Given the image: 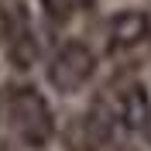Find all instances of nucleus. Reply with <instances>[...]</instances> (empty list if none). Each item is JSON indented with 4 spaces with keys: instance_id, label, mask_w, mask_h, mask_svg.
<instances>
[{
    "instance_id": "5",
    "label": "nucleus",
    "mask_w": 151,
    "mask_h": 151,
    "mask_svg": "<svg viewBox=\"0 0 151 151\" xmlns=\"http://www.w3.org/2000/svg\"><path fill=\"white\" fill-rule=\"evenodd\" d=\"M41 7H45V14L52 21H65V17H72V10L79 7V0H41Z\"/></svg>"
},
{
    "instance_id": "3",
    "label": "nucleus",
    "mask_w": 151,
    "mask_h": 151,
    "mask_svg": "<svg viewBox=\"0 0 151 151\" xmlns=\"http://www.w3.org/2000/svg\"><path fill=\"white\" fill-rule=\"evenodd\" d=\"M4 45H7V58L17 69H28L38 58V45H35V31L28 24L24 7H14L10 14H4Z\"/></svg>"
},
{
    "instance_id": "2",
    "label": "nucleus",
    "mask_w": 151,
    "mask_h": 151,
    "mask_svg": "<svg viewBox=\"0 0 151 151\" xmlns=\"http://www.w3.org/2000/svg\"><path fill=\"white\" fill-rule=\"evenodd\" d=\"M96 72V55L83 41H65L48 65V83L58 93H79Z\"/></svg>"
},
{
    "instance_id": "1",
    "label": "nucleus",
    "mask_w": 151,
    "mask_h": 151,
    "mask_svg": "<svg viewBox=\"0 0 151 151\" xmlns=\"http://www.w3.org/2000/svg\"><path fill=\"white\" fill-rule=\"evenodd\" d=\"M7 127L17 134V141H24L28 148H45L55 134V117L48 110L45 96L31 89V86H14L7 89Z\"/></svg>"
},
{
    "instance_id": "4",
    "label": "nucleus",
    "mask_w": 151,
    "mask_h": 151,
    "mask_svg": "<svg viewBox=\"0 0 151 151\" xmlns=\"http://www.w3.org/2000/svg\"><path fill=\"white\" fill-rule=\"evenodd\" d=\"M148 28H151L148 14H141V10H124L110 24V45L113 48H131V45H137V41L148 38Z\"/></svg>"
}]
</instances>
